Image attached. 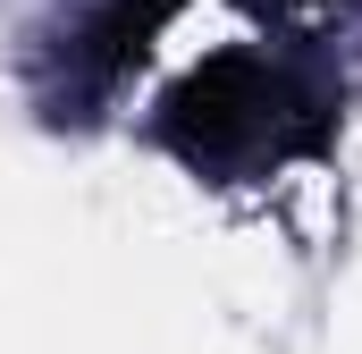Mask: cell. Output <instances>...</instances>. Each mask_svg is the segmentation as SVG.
Returning <instances> with one entry per match:
<instances>
[{"instance_id":"obj_1","label":"cell","mask_w":362,"mask_h":354,"mask_svg":"<svg viewBox=\"0 0 362 354\" xmlns=\"http://www.w3.org/2000/svg\"><path fill=\"white\" fill-rule=\"evenodd\" d=\"M337 118H346L337 76L278 51H211L152 101V144L185 177L253 185L295 161H320L337 144Z\"/></svg>"},{"instance_id":"obj_2","label":"cell","mask_w":362,"mask_h":354,"mask_svg":"<svg viewBox=\"0 0 362 354\" xmlns=\"http://www.w3.org/2000/svg\"><path fill=\"white\" fill-rule=\"evenodd\" d=\"M295 8H312V0H295Z\"/></svg>"},{"instance_id":"obj_3","label":"cell","mask_w":362,"mask_h":354,"mask_svg":"<svg viewBox=\"0 0 362 354\" xmlns=\"http://www.w3.org/2000/svg\"><path fill=\"white\" fill-rule=\"evenodd\" d=\"M169 8H185V0H169Z\"/></svg>"}]
</instances>
